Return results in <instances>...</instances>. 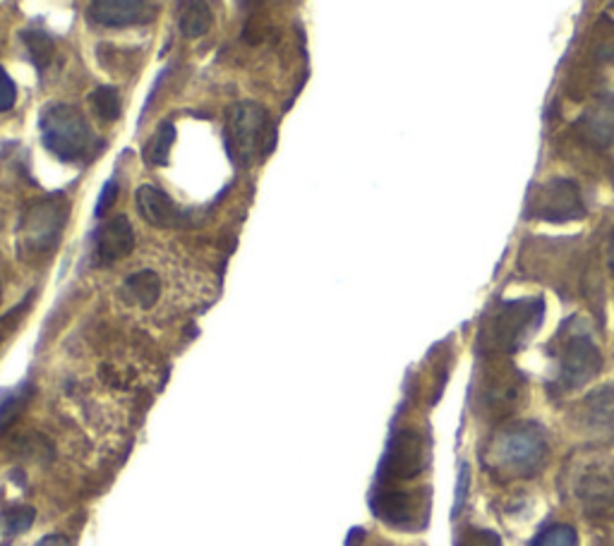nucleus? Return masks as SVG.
Masks as SVG:
<instances>
[{"label": "nucleus", "instance_id": "1", "mask_svg": "<svg viewBox=\"0 0 614 546\" xmlns=\"http://www.w3.org/2000/svg\"><path fill=\"white\" fill-rule=\"evenodd\" d=\"M547 453L549 446L543 429L533 422H516L499 429L490 439L482 460L490 473L504 479H516L541 473Z\"/></svg>", "mask_w": 614, "mask_h": 546}, {"label": "nucleus", "instance_id": "2", "mask_svg": "<svg viewBox=\"0 0 614 546\" xmlns=\"http://www.w3.org/2000/svg\"><path fill=\"white\" fill-rule=\"evenodd\" d=\"M547 350L549 357L555 360L557 391H576L595 379V374L603 369V355H600L593 333L583 319L571 317L561 323Z\"/></svg>", "mask_w": 614, "mask_h": 546}, {"label": "nucleus", "instance_id": "3", "mask_svg": "<svg viewBox=\"0 0 614 546\" xmlns=\"http://www.w3.org/2000/svg\"><path fill=\"white\" fill-rule=\"evenodd\" d=\"M545 317L543 297L502 303L482 323L478 343L485 355H511L531 341Z\"/></svg>", "mask_w": 614, "mask_h": 546}, {"label": "nucleus", "instance_id": "4", "mask_svg": "<svg viewBox=\"0 0 614 546\" xmlns=\"http://www.w3.org/2000/svg\"><path fill=\"white\" fill-rule=\"evenodd\" d=\"M42 137L46 149L68 163L87 161L99 147L87 118L70 103H50L44 109Z\"/></svg>", "mask_w": 614, "mask_h": 546}, {"label": "nucleus", "instance_id": "5", "mask_svg": "<svg viewBox=\"0 0 614 546\" xmlns=\"http://www.w3.org/2000/svg\"><path fill=\"white\" fill-rule=\"evenodd\" d=\"M571 487L588 517L614 523V455H595L581 463Z\"/></svg>", "mask_w": 614, "mask_h": 546}, {"label": "nucleus", "instance_id": "6", "mask_svg": "<svg viewBox=\"0 0 614 546\" xmlns=\"http://www.w3.org/2000/svg\"><path fill=\"white\" fill-rule=\"evenodd\" d=\"M269 135L266 111L258 103H236L226 118V147L238 163H250L264 149V137Z\"/></svg>", "mask_w": 614, "mask_h": 546}, {"label": "nucleus", "instance_id": "7", "mask_svg": "<svg viewBox=\"0 0 614 546\" xmlns=\"http://www.w3.org/2000/svg\"><path fill=\"white\" fill-rule=\"evenodd\" d=\"M528 216L547 224H569L585 216V204L581 197V190L573 180L557 178L533 192L528 202Z\"/></svg>", "mask_w": 614, "mask_h": 546}, {"label": "nucleus", "instance_id": "8", "mask_svg": "<svg viewBox=\"0 0 614 546\" xmlns=\"http://www.w3.org/2000/svg\"><path fill=\"white\" fill-rule=\"evenodd\" d=\"M492 357V364L480 379L478 410L482 408L490 418H504L519 406V396H523V379L521 372L511 367L509 362L497 360V355Z\"/></svg>", "mask_w": 614, "mask_h": 546}, {"label": "nucleus", "instance_id": "9", "mask_svg": "<svg viewBox=\"0 0 614 546\" xmlns=\"http://www.w3.org/2000/svg\"><path fill=\"white\" fill-rule=\"evenodd\" d=\"M425 441H422L418 432H411V429L396 432L387 451H384V458L379 465V485L408 482V479L418 477L422 467H425Z\"/></svg>", "mask_w": 614, "mask_h": 546}, {"label": "nucleus", "instance_id": "10", "mask_svg": "<svg viewBox=\"0 0 614 546\" xmlns=\"http://www.w3.org/2000/svg\"><path fill=\"white\" fill-rule=\"evenodd\" d=\"M62 224H66V209H62L60 204H34L20 226V244L30 254L54 250L60 238Z\"/></svg>", "mask_w": 614, "mask_h": 546}, {"label": "nucleus", "instance_id": "11", "mask_svg": "<svg viewBox=\"0 0 614 546\" xmlns=\"http://www.w3.org/2000/svg\"><path fill=\"white\" fill-rule=\"evenodd\" d=\"M425 503L418 493L403 491L394 485H377L373 493V513L391 527L399 530H413L420 523H425Z\"/></svg>", "mask_w": 614, "mask_h": 546}, {"label": "nucleus", "instance_id": "12", "mask_svg": "<svg viewBox=\"0 0 614 546\" xmlns=\"http://www.w3.org/2000/svg\"><path fill=\"white\" fill-rule=\"evenodd\" d=\"M576 424L593 444H614V382L600 386L581 400L576 410Z\"/></svg>", "mask_w": 614, "mask_h": 546}, {"label": "nucleus", "instance_id": "13", "mask_svg": "<svg viewBox=\"0 0 614 546\" xmlns=\"http://www.w3.org/2000/svg\"><path fill=\"white\" fill-rule=\"evenodd\" d=\"M135 247V232L130 220L115 216L94 232V257L99 264H113L127 257Z\"/></svg>", "mask_w": 614, "mask_h": 546}, {"label": "nucleus", "instance_id": "14", "mask_svg": "<svg viewBox=\"0 0 614 546\" xmlns=\"http://www.w3.org/2000/svg\"><path fill=\"white\" fill-rule=\"evenodd\" d=\"M149 15V0H92L89 18L101 27H130Z\"/></svg>", "mask_w": 614, "mask_h": 546}, {"label": "nucleus", "instance_id": "15", "mask_svg": "<svg viewBox=\"0 0 614 546\" xmlns=\"http://www.w3.org/2000/svg\"><path fill=\"white\" fill-rule=\"evenodd\" d=\"M137 209L157 228H178L183 226V212L178 209L169 194L154 185H143L137 190Z\"/></svg>", "mask_w": 614, "mask_h": 546}, {"label": "nucleus", "instance_id": "16", "mask_svg": "<svg viewBox=\"0 0 614 546\" xmlns=\"http://www.w3.org/2000/svg\"><path fill=\"white\" fill-rule=\"evenodd\" d=\"M579 135L593 147L614 145V99H600L581 115Z\"/></svg>", "mask_w": 614, "mask_h": 546}, {"label": "nucleus", "instance_id": "17", "mask_svg": "<svg viewBox=\"0 0 614 546\" xmlns=\"http://www.w3.org/2000/svg\"><path fill=\"white\" fill-rule=\"evenodd\" d=\"M214 15L207 0H181L178 10V30L185 38H200L212 30Z\"/></svg>", "mask_w": 614, "mask_h": 546}, {"label": "nucleus", "instance_id": "18", "mask_svg": "<svg viewBox=\"0 0 614 546\" xmlns=\"http://www.w3.org/2000/svg\"><path fill=\"white\" fill-rule=\"evenodd\" d=\"M125 295L130 303L149 309L159 303L161 278L154 271H137L125 281Z\"/></svg>", "mask_w": 614, "mask_h": 546}, {"label": "nucleus", "instance_id": "19", "mask_svg": "<svg viewBox=\"0 0 614 546\" xmlns=\"http://www.w3.org/2000/svg\"><path fill=\"white\" fill-rule=\"evenodd\" d=\"M175 141V127L171 123H163L145 147V159L154 166H161L169 161V151Z\"/></svg>", "mask_w": 614, "mask_h": 546}, {"label": "nucleus", "instance_id": "20", "mask_svg": "<svg viewBox=\"0 0 614 546\" xmlns=\"http://www.w3.org/2000/svg\"><path fill=\"white\" fill-rule=\"evenodd\" d=\"M92 106L99 113V118H104L106 123H113L121 118V109H123V101L118 89L113 87H101L92 94Z\"/></svg>", "mask_w": 614, "mask_h": 546}, {"label": "nucleus", "instance_id": "21", "mask_svg": "<svg viewBox=\"0 0 614 546\" xmlns=\"http://www.w3.org/2000/svg\"><path fill=\"white\" fill-rule=\"evenodd\" d=\"M24 44H27L30 56L38 70H44L54 58V42L44 32H24Z\"/></svg>", "mask_w": 614, "mask_h": 546}, {"label": "nucleus", "instance_id": "22", "mask_svg": "<svg viewBox=\"0 0 614 546\" xmlns=\"http://www.w3.org/2000/svg\"><path fill=\"white\" fill-rule=\"evenodd\" d=\"M27 388L20 386L15 391H5L0 394V432L18 418L20 410L24 408V400H27Z\"/></svg>", "mask_w": 614, "mask_h": 546}, {"label": "nucleus", "instance_id": "23", "mask_svg": "<svg viewBox=\"0 0 614 546\" xmlns=\"http://www.w3.org/2000/svg\"><path fill=\"white\" fill-rule=\"evenodd\" d=\"M531 546H579V537L569 525H553L545 527Z\"/></svg>", "mask_w": 614, "mask_h": 546}, {"label": "nucleus", "instance_id": "24", "mask_svg": "<svg viewBox=\"0 0 614 546\" xmlns=\"http://www.w3.org/2000/svg\"><path fill=\"white\" fill-rule=\"evenodd\" d=\"M34 509L30 505H20V509H12L3 515V530H5V537H18L22 532H27L30 525L34 523Z\"/></svg>", "mask_w": 614, "mask_h": 546}, {"label": "nucleus", "instance_id": "25", "mask_svg": "<svg viewBox=\"0 0 614 546\" xmlns=\"http://www.w3.org/2000/svg\"><path fill=\"white\" fill-rule=\"evenodd\" d=\"M458 546H502V539H499L492 530L470 527L464 532Z\"/></svg>", "mask_w": 614, "mask_h": 546}, {"label": "nucleus", "instance_id": "26", "mask_svg": "<svg viewBox=\"0 0 614 546\" xmlns=\"http://www.w3.org/2000/svg\"><path fill=\"white\" fill-rule=\"evenodd\" d=\"M15 94H18L15 82H12L8 72L0 68V113H5L15 106Z\"/></svg>", "mask_w": 614, "mask_h": 546}, {"label": "nucleus", "instance_id": "27", "mask_svg": "<svg viewBox=\"0 0 614 546\" xmlns=\"http://www.w3.org/2000/svg\"><path fill=\"white\" fill-rule=\"evenodd\" d=\"M468 485H470V473H468V465L461 467L458 473V485H456V499H454V517L458 515V511L464 509L466 497H468Z\"/></svg>", "mask_w": 614, "mask_h": 546}, {"label": "nucleus", "instance_id": "28", "mask_svg": "<svg viewBox=\"0 0 614 546\" xmlns=\"http://www.w3.org/2000/svg\"><path fill=\"white\" fill-rule=\"evenodd\" d=\"M115 197H118V182L111 180V182H106V187L101 190V194H99V202H96V216H104V214L111 209V206H113Z\"/></svg>", "mask_w": 614, "mask_h": 546}, {"label": "nucleus", "instance_id": "29", "mask_svg": "<svg viewBox=\"0 0 614 546\" xmlns=\"http://www.w3.org/2000/svg\"><path fill=\"white\" fill-rule=\"evenodd\" d=\"M34 546H70V539L66 535H48L44 539H38Z\"/></svg>", "mask_w": 614, "mask_h": 546}, {"label": "nucleus", "instance_id": "30", "mask_svg": "<svg viewBox=\"0 0 614 546\" xmlns=\"http://www.w3.org/2000/svg\"><path fill=\"white\" fill-rule=\"evenodd\" d=\"M610 264L614 269V232H612V242H610Z\"/></svg>", "mask_w": 614, "mask_h": 546}, {"label": "nucleus", "instance_id": "31", "mask_svg": "<svg viewBox=\"0 0 614 546\" xmlns=\"http://www.w3.org/2000/svg\"><path fill=\"white\" fill-rule=\"evenodd\" d=\"M612 180H614V178H612Z\"/></svg>", "mask_w": 614, "mask_h": 546}]
</instances>
